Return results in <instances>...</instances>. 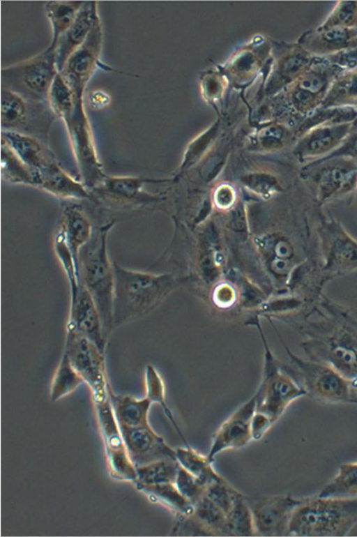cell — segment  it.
<instances>
[{"mask_svg":"<svg viewBox=\"0 0 357 537\" xmlns=\"http://www.w3.org/2000/svg\"><path fill=\"white\" fill-rule=\"evenodd\" d=\"M55 50L50 47L40 54L2 70V82L10 90L26 100L41 102L48 98L50 87L58 73Z\"/></svg>","mask_w":357,"mask_h":537,"instance_id":"6","label":"cell"},{"mask_svg":"<svg viewBox=\"0 0 357 537\" xmlns=\"http://www.w3.org/2000/svg\"><path fill=\"white\" fill-rule=\"evenodd\" d=\"M135 484L136 488L146 494L151 501L164 505L178 515L188 516L194 512V506L182 495L173 483Z\"/></svg>","mask_w":357,"mask_h":537,"instance_id":"24","label":"cell"},{"mask_svg":"<svg viewBox=\"0 0 357 537\" xmlns=\"http://www.w3.org/2000/svg\"><path fill=\"white\" fill-rule=\"evenodd\" d=\"M324 303L329 312L324 316L326 320L319 315L321 319L307 321L308 339L303 347L313 361L335 369L357 391V316Z\"/></svg>","mask_w":357,"mask_h":537,"instance_id":"1","label":"cell"},{"mask_svg":"<svg viewBox=\"0 0 357 537\" xmlns=\"http://www.w3.org/2000/svg\"><path fill=\"white\" fill-rule=\"evenodd\" d=\"M318 235L325 275L329 278L357 269V241L339 222L333 218L321 219Z\"/></svg>","mask_w":357,"mask_h":537,"instance_id":"10","label":"cell"},{"mask_svg":"<svg viewBox=\"0 0 357 537\" xmlns=\"http://www.w3.org/2000/svg\"><path fill=\"white\" fill-rule=\"evenodd\" d=\"M217 200L222 206L229 205L232 200L231 191L227 188H224L222 190H220L219 193L218 194Z\"/></svg>","mask_w":357,"mask_h":537,"instance_id":"45","label":"cell"},{"mask_svg":"<svg viewBox=\"0 0 357 537\" xmlns=\"http://www.w3.org/2000/svg\"><path fill=\"white\" fill-rule=\"evenodd\" d=\"M38 188L64 200L91 199L90 190L66 172L57 160L38 173Z\"/></svg>","mask_w":357,"mask_h":537,"instance_id":"21","label":"cell"},{"mask_svg":"<svg viewBox=\"0 0 357 537\" xmlns=\"http://www.w3.org/2000/svg\"><path fill=\"white\" fill-rule=\"evenodd\" d=\"M97 18L96 2H84L73 22L56 44L55 60L59 73L70 55L85 41Z\"/></svg>","mask_w":357,"mask_h":537,"instance_id":"19","label":"cell"},{"mask_svg":"<svg viewBox=\"0 0 357 537\" xmlns=\"http://www.w3.org/2000/svg\"><path fill=\"white\" fill-rule=\"evenodd\" d=\"M119 428L128 453L135 467L163 458L176 459L175 449L167 445L150 425H119Z\"/></svg>","mask_w":357,"mask_h":537,"instance_id":"15","label":"cell"},{"mask_svg":"<svg viewBox=\"0 0 357 537\" xmlns=\"http://www.w3.org/2000/svg\"><path fill=\"white\" fill-rule=\"evenodd\" d=\"M354 403H357V391L354 394Z\"/></svg>","mask_w":357,"mask_h":537,"instance_id":"46","label":"cell"},{"mask_svg":"<svg viewBox=\"0 0 357 537\" xmlns=\"http://www.w3.org/2000/svg\"><path fill=\"white\" fill-rule=\"evenodd\" d=\"M301 176L309 183L317 201L322 204L356 186L357 162L342 156L318 159L307 163Z\"/></svg>","mask_w":357,"mask_h":537,"instance_id":"8","label":"cell"},{"mask_svg":"<svg viewBox=\"0 0 357 537\" xmlns=\"http://www.w3.org/2000/svg\"><path fill=\"white\" fill-rule=\"evenodd\" d=\"M84 1H49L46 13L52 26L53 39L50 47L55 50L59 37L70 27Z\"/></svg>","mask_w":357,"mask_h":537,"instance_id":"31","label":"cell"},{"mask_svg":"<svg viewBox=\"0 0 357 537\" xmlns=\"http://www.w3.org/2000/svg\"><path fill=\"white\" fill-rule=\"evenodd\" d=\"M151 180L131 176H108L91 190V199L116 206L139 205L151 199L143 191L144 185Z\"/></svg>","mask_w":357,"mask_h":537,"instance_id":"17","label":"cell"},{"mask_svg":"<svg viewBox=\"0 0 357 537\" xmlns=\"http://www.w3.org/2000/svg\"><path fill=\"white\" fill-rule=\"evenodd\" d=\"M357 29V1L337 2L326 20L317 28Z\"/></svg>","mask_w":357,"mask_h":537,"instance_id":"38","label":"cell"},{"mask_svg":"<svg viewBox=\"0 0 357 537\" xmlns=\"http://www.w3.org/2000/svg\"><path fill=\"white\" fill-rule=\"evenodd\" d=\"M252 513L255 534L261 536H289L293 512L303 498L290 495L245 497Z\"/></svg>","mask_w":357,"mask_h":537,"instance_id":"11","label":"cell"},{"mask_svg":"<svg viewBox=\"0 0 357 537\" xmlns=\"http://www.w3.org/2000/svg\"><path fill=\"white\" fill-rule=\"evenodd\" d=\"M176 459L180 466L199 479L206 486L224 478L212 466L207 455L204 456L191 446L175 449Z\"/></svg>","mask_w":357,"mask_h":537,"instance_id":"27","label":"cell"},{"mask_svg":"<svg viewBox=\"0 0 357 537\" xmlns=\"http://www.w3.org/2000/svg\"><path fill=\"white\" fill-rule=\"evenodd\" d=\"M145 381L146 390V396L153 403H158L162 407L166 416L173 425L174 429L184 443L185 446H190L179 428L172 411L166 404L164 383L156 370L151 365L146 366Z\"/></svg>","mask_w":357,"mask_h":537,"instance_id":"36","label":"cell"},{"mask_svg":"<svg viewBox=\"0 0 357 537\" xmlns=\"http://www.w3.org/2000/svg\"><path fill=\"white\" fill-rule=\"evenodd\" d=\"M241 494L225 479L208 485L205 492V496L223 510L226 515Z\"/></svg>","mask_w":357,"mask_h":537,"instance_id":"40","label":"cell"},{"mask_svg":"<svg viewBox=\"0 0 357 537\" xmlns=\"http://www.w3.org/2000/svg\"><path fill=\"white\" fill-rule=\"evenodd\" d=\"M101 30L98 18L83 44L68 58L60 74L79 100L83 85L95 66L100 51Z\"/></svg>","mask_w":357,"mask_h":537,"instance_id":"14","label":"cell"},{"mask_svg":"<svg viewBox=\"0 0 357 537\" xmlns=\"http://www.w3.org/2000/svg\"><path fill=\"white\" fill-rule=\"evenodd\" d=\"M2 142L35 174L38 184L40 171L56 160L52 152L43 143L29 135L3 130Z\"/></svg>","mask_w":357,"mask_h":537,"instance_id":"20","label":"cell"},{"mask_svg":"<svg viewBox=\"0 0 357 537\" xmlns=\"http://www.w3.org/2000/svg\"><path fill=\"white\" fill-rule=\"evenodd\" d=\"M351 125V122L324 124L307 130L295 149L296 155L300 161L307 163L326 156L342 144Z\"/></svg>","mask_w":357,"mask_h":537,"instance_id":"16","label":"cell"},{"mask_svg":"<svg viewBox=\"0 0 357 537\" xmlns=\"http://www.w3.org/2000/svg\"><path fill=\"white\" fill-rule=\"evenodd\" d=\"M357 524V499L303 498L289 525V536H347Z\"/></svg>","mask_w":357,"mask_h":537,"instance_id":"4","label":"cell"},{"mask_svg":"<svg viewBox=\"0 0 357 537\" xmlns=\"http://www.w3.org/2000/svg\"><path fill=\"white\" fill-rule=\"evenodd\" d=\"M57 231L77 259L79 251L90 241L93 233L87 213L81 204L75 202L63 206Z\"/></svg>","mask_w":357,"mask_h":537,"instance_id":"22","label":"cell"},{"mask_svg":"<svg viewBox=\"0 0 357 537\" xmlns=\"http://www.w3.org/2000/svg\"><path fill=\"white\" fill-rule=\"evenodd\" d=\"M303 47L314 57H328L357 47V29L317 28L303 38Z\"/></svg>","mask_w":357,"mask_h":537,"instance_id":"18","label":"cell"},{"mask_svg":"<svg viewBox=\"0 0 357 537\" xmlns=\"http://www.w3.org/2000/svg\"><path fill=\"white\" fill-rule=\"evenodd\" d=\"M90 100L93 107L100 108L107 105L109 100L106 94L100 91H93Z\"/></svg>","mask_w":357,"mask_h":537,"instance_id":"44","label":"cell"},{"mask_svg":"<svg viewBox=\"0 0 357 537\" xmlns=\"http://www.w3.org/2000/svg\"><path fill=\"white\" fill-rule=\"evenodd\" d=\"M227 523L230 536H255L252 510L241 493L227 513Z\"/></svg>","mask_w":357,"mask_h":537,"instance_id":"34","label":"cell"},{"mask_svg":"<svg viewBox=\"0 0 357 537\" xmlns=\"http://www.w3.org/2000/svg\"><path fill=\"white\" fill-rule=\"evenodd\" d=\"M113 331L155 310L176 287L170 275L126 268L113 261Z\"/></svg>","mask_w":357,"mask_h":537,"instance_id":"2","label":"cell"},{"mask_svg":"<svg viewBox=\"0 0 357 537\" xmlns=\"http://www.w3.org/2000/svg\"><path fill=\"white\" fill-rule=\"evenodd\" d=\"M339 156L349 158L357 162V130H350L347 137L337 149L321 158Z\"/></svg>","mask_w":357,"mask_h":537,"instance_id":"42","label":"cell"},{"mask_svg":"<svg viewBox=\"0 0 357 537\" xmlns=\"http://www.w3.org/2000/svg\"><path fill=\"white\" fill-rule=\"evenodd\" d=\"M67 329H70L93 342L105 352L107 338L98 308L89 292L79 284L70 292Z\"/></svg>","mask_w":357,"mask_h":537,"instance_id":"12","label":"cell"},{"mask_svg":"<svg viewBox=\"0 0 357 537\" xmlns=\"http://www.w3.org/2000/svg\"><path fill=\"white\" fill-rule=\"evenodd\" d=\"M180 464L176 459L163 458L136 467L135 483L146 485L174 483Z\"/></svg>","mask_w":357,"mask_h":537,"instance_id":"32","label":"cell"},{"mask_svg":"<svg viewBox=\"0 0 357 537\" xmlns=\"http://www.w3.org/2000/svg\"><path fill=\"white\" fill-rule=\"evenodd\" d=\"M89 386L94 404L109 398L105 354L93 342L66 328L63 351Z\"/></svg>","mask_w":357,"mask_h":537,"instance_id":"9","label":"cell"},{"mask_svg":"<svg viewBox=\"0 0 357 537\" xmlns=\"http://www.w3.org/2000/svg\"><path fill=\"white\" fill-rule=\"evenodd\" d=\"M193 516L211 536H229L227 515L205 495L194 505Z\"/></svg>","mask_w":357,"mask_h":537,"instance_id":"33","label":"cell"},{"mask_svg":"<svg viewBox=\"0 0 357 537\" xmlns=\"http://www.w3.org/2000/svg\"><path fill=\"white\" fill-rule=\"evenodd\" d=\"M174 484L182 495L193 506L205 495L206 486L181 466Z\"/></svg>","mask_w":357,"mask_h":537,"instance_id":"41","label":"cell"},{"mask_svg":"<svg viewBox=\"0 0 357 537\" xmlns=\"http://www.w3.org/2000/svg\"><path fill=\"white\" fill-rule=\"evenodd\" d=\"M259 319V317H255L250 323L257 327L264 349L262 379L255 393L256 411L266 414L275 423L292 402L307 393L294 379L288 368L282 365L273 355Z\"/></svg>","mask_w":357,"mask_h":537,"instance_id":"5","label":"cell"},{"mask_svg":"<svg viewBox=\"0 0 357 537\" xmlns=\"http://www.w3.org/2000/svg\"><path fill=\"white\" fill-rule=\"evenodd\" d=\"M108 395L119 425H150L148 416L153 402L146 396L139 399L128 395H116L112 391L110 385L108 388Z\"/></svg>","mask_w":357,"mask_h":537,"instance_id":"23","label":"cell"},{"mask_svg":"<svg viewBox=\"0 0 357 537\" xmlns=\"http://www.w3.org/2000/svg\"><path fill=\"white\" fill-rule=\"evenodd\" d=\"M106 456L112 478L134 483L136 481V467L126 448L106 451Z\"/></svg>","mask_w":357,"mask_h":537,"instance_id":"39","label":"cell"},{"mask_svg":"<svg viewBox=\"0 0 357 537\" xmlns=\"http://www.w3.org/2000/svg\"><path fill=\"white\" fill-rule=\"evenodd\" d=\"M50 105L54 112L62 117L65 122L70 119L74 108L73 92L60 73H58L49 92Z\"/></svg>","mask_w":357,"mask_h":537,"instance_id":"37","label":"cell"},{"mask_svg":"<svg viewBox=\"0 0 357 537\" xmlns=\"http://www.w3.org/2000/svg\"><path fill=\"white\" fill-rule=\"evenodd\" d=\"M296 369L289 372L307 395L326 403L354 402L350 383L331 366L294 356L286 347Z\"/></svg>","mask_w":357,"mask_h":537,"instance_id":"7","label":"cell"},{"mask_svg":"<svg viewBox=\"0 0 357 537\" xmlns=\"http://www.w3.org/2000/svg\"><path fill=\"white\" fill-rule=\"evenodd\" d=\"M84 382L63 352L53 375L50 390L52 401L56 402L75 391Z\"/></svg>","mask_w":357,"mask_h":537,"instance_id":"30","label":"cell"},{"mask_svg":"<svg viewBox=\"0 0 357 537\" xmlns=\"http://www.w3.org/2000/svg\"><path fill=\"white\" fill-rule=\"evenodd\" d=\"M1 174L2 180L6 183L38 188V179L35 174L3 142Z\"/></svg>","mask_w":357,"mask_h":537,"instance_id":"29","label":"cell"},{"mask_svg":"<svg viewBox=\"0 0 357 537\" xmlns=\"http://www.w3.org/2000/svg\"><path fill=\"white\" fill-rule=\"evenodd\" d=\"M337 107L357 108V67L344 71L333 81L319 109Z\"/></svg>","mask_w":357,"mask_h":537,"instance_id":"26","label":"cell"},{"mask_svg":"<svg viewBox=\"0 0 357 537\" xmlns=\"http://www.w3.org/2000/svg\"><path fill=\"white\" fill-rule=\"evenodd\" d=\"M26 99L20 95L5 89L1 93V126L3 130L21 133L26 129L31 121V112Z\"/></svg>","mask_w":357,"mask_h":537,"instance_id":"25","label":"cell"},{"mask_svg":"<svg viewBox=\"0 0 357 537\" xmlns=\"http://www.w3.org/2000/svg\"><path fill=\"white\" fill-rule=\"evenodd\" d=\"M257 400L254 395L239 407L215 432L208 458L213 462L220 453L245 446L251 439L250 423L256 411Z\"/></svg>","mask_w":357,"mask_h":537,"instance_id":"13","label":"cell"},{"mask_svg":"<svg viewBox=\"0 0 357 537\" xmlns=\"http://www.w3.org/2000/svg\"><path fill=\"white\" fill-rule=\"evenodd\" d=\"M322 497L357 499V462L343 463L317 494Z\"/></svg>","mask_w":357,"mask_h":537,"instance_id":"28","label":"cell"},{"mask_svg":"<svg viewBox=\"0 0 357 537\" xmlns=\"http://www.w3.org/2000/svg\"><path fill=\"white\" fill-rule=\"evenodd\" d=\"M115 223L116 220L112 219L93 230L91 239L80 249L77 259L79 284L93 298L108 339L113 331L114 271L113 262L108 255L107 241Z\"/></svg>","mask_w":357,"mask_h":537,"instance_id":"3","label":"cell"},{"mask_svg":"<svg viewBox=\"0 0 357 537\" xmlns=\"http://www.w3.org/2000/svg\"><path fill=\"white\" fill-rule=\"evenodd\" d=\"M274 424L271 418L266 414L255 411L250 423V432L252 439L259 441L261 439Z\"/></svg>","mask_w":357,"mask_h":537,"instance_id":"43","label":"cell"},{"mask_svg":"<svg viewBox=\"0 0 357 537\" xmlns=\"http://www.w3.org/2000/svg\"><path fill=\"white\" fill-rule=\"evenodd\" d=\"M356 187H357V183H356Z\"/></svg>","mask_w":357,"mask_h":537,"instance_id":"47","label":"cell"},{"mask_svg":"<svg viewBox=\"0 0 357 537\" xmlns=\"http://www.w3.org/2000/svg\"><path fill=\"white\" fill-rule=\"evenodd\" d=\"M357 117V108L337 107L319 109L307 117L300 128L301 134L324 124L351 123Z\"/></svg>","mask_w":357,"mask_h":537,"instance_id":"35","label":"cell"}]
</instances>
